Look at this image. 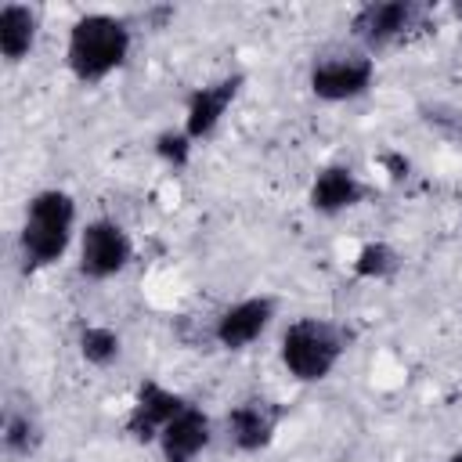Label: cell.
Segmentation results:
<instances>
[{"instance_id":"6da1fadb","label":"cell","mask_w":462,"mask_h":462,"mask_svg":"<svg viewBox=\"0 0 462 462\" xmlns=\"http://www.w3.org/2000/svg\"><path fill=\"white\" fill-rule=\"evenodd\" d=\"M134 51V29L126 18L108 11H87L69 25L65 69L76 83L94 87L116 76Z\"/></svg>"},{"instance_id":"7a4b0ae2","label":"cell","mask_w":462,"mask_h":462,"mask_svg":"<svg viewBox=\"0 0 462 462\" xmlns=\"http://www.w3.org/2000/svg\"><path fill=\"white\" fill-rule=\"evenodd\" d=\"M72 238H76V199L65 188H40L36 195H29L18 227L22 267L32 274L61 263Z\"/></svg>"},{"instance_id":"3957f363","label":"cell","mask_w":462,"mask_h":462,"mask_svg":"<svg viewBox=\"0 0 462 462\" xmlns=\"http://www.w3.org/2000/svg\"><path fill=\"white\" fill-rule=\"evenodd\" d=\"M346 350H350V332L339 321L318 318V314H303V318L289 321L278 339L282 368L289 372V379H296L303 386L325 383Z\"/></svg>"},{"instance_id":"277c9868","label":"cell","mask_w":462,"mask_h":462,"mask_svg":"<svg viewBox=\"0 0 462 462\" xmlns=\"http://www.w3.org/2000/svg\"><path fill=\"white\" fill-rule=\"evenodd\" d=\"M307 87L325 105H346L375 87V58L361 47L318 51L307 65Z\"/></svg>"},{"instance_id":"5b68a950","label":"cell","mask_w":462,"mask_h":462,"mask_svg":"<svg viewBox=\"0 0 462 462\" xmlns=\"http://www.w3.org/2000/svg\"><path fill=\"white\" fill-rule=\"evenodd\" d=\"M430 18V4L419 0H368L350 14V36L361 51L375 58V51H386L408 36H415Z\"/></svg>"},{"instance_id":"8992f818","label":"cell","mask_w":462,"mask_h":462,"mask_svg":"<svg viewBox=\"0 0 462 462\" xmlns=\"http://www.w3.org/2000/svg\"><path fill=\"white\" fill-rule=\"evenodd\" d=\"M134 263V238L116 217H94L79 227L76 267L87 282H112Z\"/></svg>"},{"instance_id":"52a82bcc","label":"cell","mask_w":462,"mask_h":462,"mask_svg":"<svg viewBox=\"0 0 462 462\" xmlns=\"http://www.w3.org/2000/svg\"><path fill=\"white\" fill-rule=\"evenodd\" d=\"M285 422V404L267 393H249L224 411V440L238 455H260L274 444Z\"/></svg>"},{"instance_id":"ba28073f","label":"cell","mask_w":462,"mask_h":462,"mask_svg":"<svg viewBox=\"0 0 462 462\" xmlns=\"http://www.w3.org/2000/svg\"><path fill=\"white\" fill-rule=\"evenodd\" d=\"M278 318V296L271 292H256V296H242L235 303H227L224 310L213 314L209 321V339L220 350H249Z\"/></svg>"},{"instance_id":"9c48e42d","label":"cell","mask_w":462,"mask_h":462,"mask_svg":"<svg viewBox=\"0 0 462 462\" xmlns=\"http://www.w3.org/2000/svg\"><path fill=\"white\" fill-rule=\"evenodd\" d=\"M188 404V397L159 379H141L137 390H134V401L126 408V419H123V430L134 444H155L159 433L166 430V422Z\"/></svg>"},{"instance_id":"30bf717a","label":"cell","mask_w":462,"mask_h":462,"mask_svg":"<svg viewBox=\"0 0 462 462\" xmlns=\"http://www.w3.org/2000/svg\"><path fill=\"white\" fill-rule=\"evenodd\" d=\"M245 76L242 72H227V76H217V79H206L202 87H195L188 97H184V134L199 144L206 137H213L224 123V116L231 112L238 90H242Z\"/></svg>"},{"instance_id":"8fae6325","label":"cell","mask_w":462,"mask_h":462,"mask_svg":"<svg viewBox=\"0 0 462 462\" xmlns=\"http://www.w3.org/2000/svg\"><path fill=\"white\" fill-rule=\"evenodd\" d=\"M368 199H372V184L346 162H325L307 188V206L318 217H343Z\"/></svg>"},{"instance_id":"7c38bea8","label":"cell","mask_w":462,"mask_h":462,"mask_svg":"<svg viewBox=\"0 0 462 462\" xmlns=\"http://www.w3.org/2000/svg\"><path fill=\"white\" fill-rule=\"evenodd\" d=\"M213 433H217L213 415H209L202 404L188 401V404L166 422V430L159 433V440H155L159 458H162V462H199L202 451L213 444Z\"/></svg>"},{"instance_id":"4fadbf2b","label":"cell","mask_w":462,"mask_h":462,"mask_svg":"<svg viewBox=\"0 0 462 462\" xmlns=\"http://www.w3.org/2000/svg\"><path fill=\"white\" fill-rule=\"evenodd\" d=\"M40 40V11L32 4L7 0L0 7V54L7 65H22Z\"/></svg>"},{"instance_id":"5bb4252c","label":"cell","mask_w":462,"mask_h":462,"mask_svg":"<svg viewBox=\"0 0 462 462\" xmlns=\"http://www.w3.org/2000/svg\"><path fill=\"white\" fill-rule=\"evenodd\" d=\"M43 419L32 408V401H11L4 408V426H0V444L7 458H32L43 448Z\"/></svg>"},{"instance_id":"9a60e30c","label":"cell","mask_w":462,"mask_h":462,"mask_svg":"<svg viewBox=\"0 0 462 462\" xmlns=\"http://www.w3.org/2000/svg\"><path fill=\"white\" fill-rule=\"evenodd\" d=\"M401 267H404V256L390 242H365L350 260V271L361 282H390L401 274Z\"/></svg>"},{"instance_id":"2e32d148","label":"cell","mask_w":462,"mask_h":462,"mask_svg":"<svg viewBox=\"0 0 462 462\" xmlns=\"http://www.w3.org/2000/svg\"><path fill=\"white\" fill-rule=\"evenodd\" d=\"M76 350H79V357H83L90 368H112V365L123 357V336H119L112 325L90 321V325L79 328Z\"/></svg>"},{"instance_id":"e0dca14e","label":"cell","mask_w":462,"mask_h":462,"mask_svg":"<svg viewBox=\"0 0 462 462\" xmlns=\"http://www.w3.org/2000/svg\"><path fill=\"white\" fill-rule=\"evenodd\" d=\"M152 152L162 166H170L173 173L184 170L191 162V152H195V141L184 134V126H170V130H159L152 137Z\"/></svg>"},{"instance_id":"ac0fdd59","label":"cell","mask_w":462,"mask_h":462,"mask_svg":"<svg viewBox=\"0 0 462 462\" xmlns=\"http://www.w3.org/2000/svg\"><path fill=\"white\" fill-rule=\"evenodd\" d=\"M379 166H383V170H386V177H390V180H397V184L411 173V159H408V155H401V152H383V155H379Z\"/></svg>"},{"instance_id":"d6986e66","label":"cell","mask_w":462,"mask_h":462,"mask_svg":"<svg viewBox=\"0 0 462 462\" xmlns=\"http://www.w3.org/2000/svg\"><path fill=\"white\" fill-rule=\"evenodd\" d=\"M444 462H462V448H458V451H451V455H448Z\"/></svg>"},{"instance_id":"ffe728a7","label":"cell","mask_w":462,"mask_h":462,"mask_svg":"<svg viewBox=\"0 0 462 462\" xmlns=\"http://www.w3.org/2000/svg\"><path fill=\"white\" fill-rule=\"evenodd\" d=\"M451 14H455V18H462V0H458V4H451Z\"/></svg>"}]
</instances>
